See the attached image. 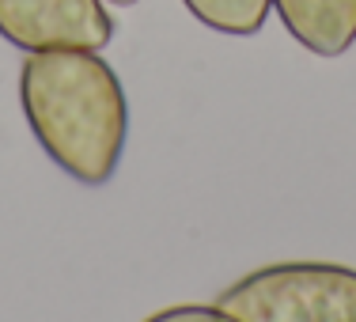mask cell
<instances>
[{
  "mask_svg": "<svg viewBox=\"0 0 356 322\" xmlns=\"http://www.w3.org/2000/svg\"><path fill=\"white\" fill-rule=\"evenodd\" d=\"M227 322H356V269L341 261H273L216 296Z\"/></svg>",
  "mask_w": 356,
  "mask_h": 322,
  "instance_id": "cell-2",
  "label": "cell"
},
{
  "mask_svg": "<svg viewBox=\"0 0 356 322\" xmlns=\"http://www.w3.org/2000/svg\"><path fill=\"white\" fill-rule=\"evenodd\" d=\"M0 38L27 49H106L114 38L103 0H0Z\"/></svg>",
  "mask_w": 356,
  "mask_h": 322,
  "instance_id": "cell-3",
  "label": "cell"
},
{
  "mask_svg": "<svg viewBox=\"0 0 356 322\" xmlns=\"http://www.w3.org/2000/svg\"><path fill=\"white\" fill-rule=\"evenodd\" d=\"M201 27L232 38H250L266 27L273 0H182Z\"/></svg>",
  "mask_w": 356,
  "mask_h": 322,
  "instance_id": "cell-5",
  "label": "cell"
},
{
  "mask_svg": "<svg viewBox=\"0 0 356 322\" xmlns=\"http://www.w3.org/2000/svg\"><path fill=\"white\" fill-rule=\"evenodd\" d=\"M144 322H227L224 311L216 307H205V303H178V307H163L156 315H148Z\"/></svg>",
  "mask_w": 356,
  "mask_h": 322,
  "instance_id": "cell-6",
  "label": "cell"
},
{
  "mask_svg": "<svg viewBox=\"0 0 356 322\" xmlns=\"http://www.w3.org/2000/svg\"><path fill=\"white\" fill-rule=\"evenodd\" d=\"M106 4H118V8H129V4H137V0H106Z\"/></svg>",
  "mask_w": 356,
  "mask_h": 322,
  "instance_id": "cell-7",
  "label": "cell"
},
{
  "mask_svg": "<svg viewBox=\"0 0 356 322\" xmlns=\"http://www.w3.org/2000/svg\"><path fill=\"white\" fill-rule=\"evenodd\" d=\"M284 31L315 57H341L356 42V0H273Z\"/></svg>",
  "mask_w": 356,
  "mask_h": 322,
  "instance_id": "cell-4",
  "label": "cell"
},
{
  "mask_svg": "<svg viewBox=\"0 0 356 322\" xmlns=\"http://www.w3.org/2000/svg\"><path fill=\"white\" fill-rule=\"evenodd\" d=\"M19 106L38 148L83 186L114 179L129 137V103L99 49H35L19 65Z\"/></svg>",
  "mask_w": 356,
  "mask_h": 322,
  "instance_id": "cell-1",
  "label": "cell"
}]
</instances>
